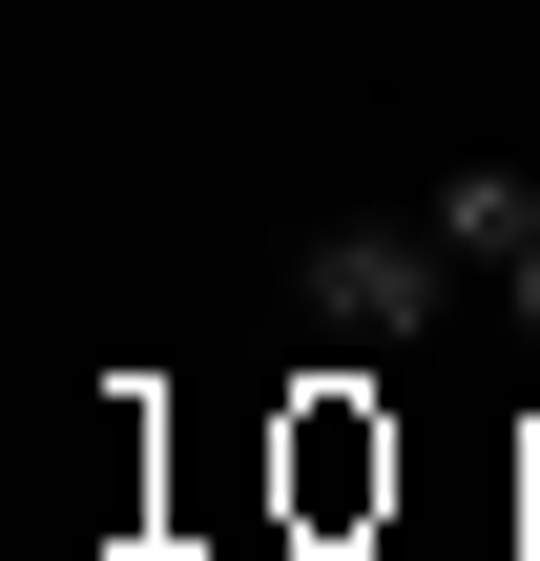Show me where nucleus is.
Wrapping results in <instances>:
<instances>
[{"instance_id": "7ed1b4c3", "label": "nucleus", "mask_w": 540, "mask_h": 561, "mask_svg": "<svg viewBox=\"0 0 540 561\" xmlns=\"http://www.w3.org/2000/svg\"><path fill=\"white\" fill-rule=\"evenodd\" d=\"M499 291H520V333H540V250H520V271H499Z\"/></svg>"}, {"instance_id": "f03ea898", "label": "nucleus", "mask_w": 540, "mask_h": 561, "mask_svg": "<svg viewBox=\"0 0 540 561\" xmlns=\"http://www.w3.org/2000/svg\"><path fill=\"white\" fill-rule=\"evenodd\" d=\"M416 229H437L458 271H520V250H540V187H520V167H458V187H437Z\"/></svg>"}, {"instance_id": "f257e3e1", "label": "nucleus", "mask_w": 540, "mask_h": 561, "mask_svg": "<svg viewBox=\"0 0 540 561\" xmlns=\"http://www.w3.org/2000/svg\"><path fill=\"white\" fill-rule=\"evenodd\" d=\"M291 291H312V333H333V354H416V333L458 312V250H437V229L395 208V229H333V250H312Z\"/></svg>"}]
</instances>
